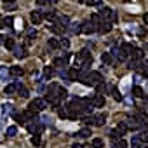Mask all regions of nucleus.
I'll return each instance as SVG.
<instances>
[{
  "label": "nucleus",
  "instance_id": "f257e3e1",
  "mask_svg": "<svg viewBox=\"0 0 148 148\" xmlns=\"http://www.w3.org/2000/svg\"><path fill=\"white\" fill-rule=\"evenodd\" d=\"M80 82H82V84H86V86L96 87L99 82H103V77H101V73H99V71H89L87 75L80 77Z\"/></svg>",
  "mask_w": 148,
  "mask_h": 148
},
{
  "label": "nucleus",
  "instance_id": "f03ea898",
  "mask_svg": "<svg viewBox=\"0 0 148 148\" xmlns=\"http://www.w3.org/2000/svg\"><path fill=\"white\" fill-rule=\"evenodd\" d=\"M47 108V101L44 99V98H35L32 103H30V106H28V110H32L33 113H38V112H44Z\"/></svg>",
  "mask_w": 148,
  "mask_h": 148
},
{
  "label": "nucleus",
  "instance_id": "7ed1b4c3",
  "mask_svg": "<svg viewBox=\"0 0 148 148\" xmlns=\"http://www.w3.org/2000/svg\"><path fill=\"white\" fill-rule=\"evenodd\" d=\"M87 59H92V56H91L89 49H82L80 52H77V56H75V58H73V64L79 68V66H80L84 61H87Z\"/></svg>",
  "mask_w": 148,
  "mask_h": 148
},
{
  "label": "nucleus",
  "instance_id": "20e7f679",
  "mask_svg": "<svg viewBox=\"0 0 148 148\" xmlns=\"http://www.w3.org/2000/svg\"><path fill=\"white\" fill-rule=\"evenodd\" d=\"M47 91H49V92H52L54 96H58L59 99H64V98L68 96V92H66V89H63V87H61V86H58V84H51Z\"/></svg>",
  "mask_w": 148,
  "mask_h": 148
},
{
  "label": "nucleus",
  "instance_id": "39448f33",
  "mask_svg": "<svg viewBox=\"0 0 148 148\" xmlns=\"http://www.w3.org/2000/svg\"><path fill=\"white\" fill-rule=\"evenodd\" d=\"M80 30H82L86 35H91V33L98 32V25H94L91 19H87V21H84V23L80 25Z\"/></svg>",
  "mask_w": 148,
  "mask_h": 148
},
{
  "label": "nucleus",
  "instance_id": "423d86ee",
  "mask_svg": "<svg viewBox=\"0 0 148 148\" xmlns=\"http://www.w3.org/2000/svg\"><path fill=\"white\" fill-rule=\"evenodd\" d=\"M91 101V105H92V108H101V106H105V96L103 94H92V98L89 99Z\"/></svg>",
  "mask_w": 148,
  "mask_h": 148
},
{
  "label": "nucleus",
  "instance_id": "0eeeda50",
  "mask_svg": "<svg viewBox=\"0 0 148 148\" xmlns=\"http://www.w3.org/2000/svg\"><path fill=\"white\" fill-rule=\"evenodd\" d=\"M28 131L32 134H40L44 131V124L40 120H32V124H28Z\"/></svg>",
  "mask_w": 148,
  "mask_h": 148
},
{
  "label": "nucleus",
  "instance_id": "6e6552de",
  "mask_svg": "<svg viewBox=\"0 0 148 148\" xmlns=\"http://www.w3.org/2000/svg\"><path fill=\"white\" fill-rule=\"evenodd\" d=\"M71 21H70V18L68 16H56V23L54 25H58V26H61V28H68V25H70Z\"/></svg>",
  "mask_w": 148,
  "mask_h": 148
},
{
  "label": "nucleus",
  "instance_id": "1a4fd4ad",
  "mask_svg": "<svg viewBox=\"0 0 148 148\" xmlns=\"http://www.w3.org/2000/svg\"><path fill=\"white\" fill-rule=\"evenodd\" d=\"M110 54H112V58H115V59H117V61H120V63H122V61H125V58H127V56L120 51V47L112 49V52H110Z\"/></svg>",
  "mask_w": 148,
  "mask_h": 148
},
{
  "label": "nucleus",
  "instance_id": "9d476101",
  "mask_svg": "<svg viewBox=\"0 0 148 148\" xmlns=\"http://www.w3.org/2000/svg\"><path fill=\"white\" fill-rule=\"evenodd\" d=\"M112 12H113V11H112L110 7H103V9L99 11V14H98V16L101 18V21H108V19L112 18Z\"/></svg>",
  "mask_w": 148,
  "mask_h": 148
},
{
  "label": "nucleus",
  "instance_id": "9b49d317",
  "mask_svg": "<svg viewBox=\"0 0 148 148\" xmlns=\"http://www.w3.org/2000/svg\"><path fill=\"white\" fill-rule=\"evenodd\" d=\"M98 32H99V33H108V32H112V23H110V21H101V23L98 25Z\"/></svg>",
  "mask_w": 148,
  "mask_h": 148
},
{
  "label": "nucleus",
  "instance_id": "f8f14e48",
  "mask_svg": "<svg viewBox=\"0 0 148 148\" xmlns=\"http://www.w3.org/2000/svg\"><path fill=\"white\" fill-rule=\"evenodd\" d=\"M131 148H148V145L143 143V141L139 139V136H134V138L131 139Z\"/></svg>",
  "mask_w": 148,
  "mask_h": 148
},
{
  "label": "nucleus",
  "instance_id": "ddd939ff",
  "mask_svg": "<svg viewBox=\"0 0 148 148\" xmlns=\"http://www.w3.org/2000/svg\"><path fill=\"white\" fill-rule=\"evenodd\" d=\"M30 19H32L33 25H40L44 18H42V12H40V11H33V12L30 14Z\"/></svg>",
  "mask_w": 148,
  "mask_h": 148
},
{
  "label": "nucleus",
  "instance_id": "4468645a",
  "mask_svg": "<svg viewBox=\"0 0 148 148\" xmlns=\"http://www.w3.org/2000/svg\"><path fill=\"white\" fill-rule=\"evenodd\" d=\"M12 51H14V56H16L18 59H21V58H25V56H26V49H25L23 45H18V47L14 45V47H12Z\"/></svg>",
  "mask_w": 148,
  "mask_h": 148
},
{
  "label": "nucleus",
  "instance_id": "2eb2a0df",
  "mask_svg": "<svg viewBox=\"0 0 148 148\" xmlns=\"http://www.w3.org/2000/svg\"><path fill=\"white\" fill-rule=\"evenodd\" d=\"M21 75H23L21 66H11L9 68V77H21Z\"/></svg>",
  "mask_w": 148,
  "mask_h": 148
},
{
  "label": "nucleus",
  "instance_id": "dca6fc26",
  "mask_svg": "<svg viewBox=\"0 0 148 148\" xmlns=\"http://www.w3.org/2000/svg\"><path fill=\"white\" fill-rule=\"evenodd\" d=\"M134 119L139 122V125H146V124H148V115H146V113H143V112L136 113V115H134Z\"/></svg>",
  "mask_w": 148,
  "mask_h": 148
},
{
  "label": "nucleus",
  "instance_id": "f3484780",
  "mask_svg": "<svg viewBox=\"0 0 148 148\" xmlns=\"http://www.w3.org/2000/svg\"><path fill=\"white\" fill-rule=\"evenodd\" d=\"M132 96H134V98H141V99H145V98H146L145 91H143L139 86H134V87H132Z\"/></svg>",
  "mask_w": 148,
  "mask_h": 148
},
{
  "label": "nucleus",
  "instance_id": "a211bd4d",
  "mask_svg": "<svg viewBox=\"0 0 148 148\" xmlns=\"http://www.w3.org/2000/svg\"><path fill=\"white\" fill-rule=\"evenodd\" d=\"M68 28H70V32H71L73 35H79V33L82 32V30H80V23H70Z\"/></svg>",
  "mask_w": 148,
  "mask_h": 148
},
{
  "label": "nucleus",
  "instance_id": "6ab92c4d",
  "mask_svg": "<svg viewBox=\"0 0 148 148\" xmlns=\"http://www.w3.org/2000/svg\"><path fill=\"white\" fill-rule=\"evenodd\" d=\"M14 119H16V122H19V124H26V122H30L25 112H23V113H14Z\"/></svg>",
  "mask_w": 148,
  "mask_h": 148
},
{
  "label": "nucleus",
  "instance_id": "aec40b11",
  "mask_svg": "<svg viewBox=\"0 0 148 148\" xmlns=\"http://www.w3.org/2000/svg\"><path fill=\"white\" fill-rule=\"evenodd\" d=\"M52 75H54V68H52V66H45V68H44V79H42V80H47V79H51Z\"/></svg>",
  "mask_w": 148,
  "mask_h": 148
},
{
  "label": "nucleus",
  "instance_id": "412c9836",
  "mask_svg": "<svg viewBox=\"0 0 148 148\" xmlns=\"http://www.w3.org/2000/svg\"><path fill=\"white\" fill-rule=\"evenodd\" d=\"M120 51H122L125 56H131V52L134 51V47H132L131 44H122V45H120Z\"/></svg>",
  "mask_w": 148,
  "mask_h": 148
},
{
  "label": "nucleus",
  "instance_id": "4be33fe9",
  "mask_svg": "<svg viewBox=\"0 0 148 148\" xmlns=\"http://www.w3.org/2000/svg\"><path fill=\"white\" fill-rule=\"evenodd\" d=\"M103 124H105V115L103 113L92 117V125H103Z\"/></svg>",
  "mask_w": 148,
  "mask_h": 148
},
{
  "label": "nucleus",
  "instance_id": "5701e85b",
  "mask_svg": "<svg viewBox=\"0 0 148 148\" xmlns=\"http://www.w3.org/2000/svg\"><path fill=\"white\" fill-rule=\"evenodd\" d=\"M125 124H127V129H139V127H141V125H139V122H138L134 117H132V119H129Z\"/></svg>",
  "mask_w": 148,
  "mask_h": 148
},
{
  "label": "nucleus",
  "instance_id": "b1692460",
  "mask_svg": "<svg viewBox=\"0 0 148 148\" xmlns=\"http://www.w3.org/2000/svg\"><path fill=\"white\" fill-rule=\"evenodd\" d=\"M77 79H79V71H77V68H71V70L68 71V80L73 82V80H77Z\"/></svg>",
  "mask_w": 148,
  "mask_h": 148
},
{
  "label": "nucleus",
  "instance_id": "393cba45",
  "mask_svg": "<svg viewBox=\"0 0 148 148\" xmlns=\"http://www.w3.org/2000/svg\"><path fill=\"white\" fill-rule=\"evenodd\" d=\"M4 47H7V49H12L16 44H14V38L12 37H4V44H2Z\"/></svg>",
  "mask_w": 148,
  "mask_h": 148
},
{
  "label": "nucleus",
  "instance_id": "a878e982",
  "mask_svg": "<svg viewBox=\"0 0 148 148\" xmlns=\"http://www.w3.org/2000/svg\"><path fill=\"white\" fill-rule=\"evenodd\" d=\"M101 61H103V64H112L113 58H112L110 52H103V54H101Z\"/></svg>",
  "mask_w": 148,
  "mask_h": 148
},
{
  "label": "nucleus",
  "instance_id": "bb28decb",
  "mask_svg": "<svg viewBox=\"0 0 148 148\" xmlns=\"http://www.w3.org/2000/svg\"><path fill=\"white\" fill-rule=\"evenodd\" d=\"M112 146H113V148H127V143H125L124 139H120V138H119V139H113Z\"/></svg>",
  "mask_w": 148,
  "mask_h": 148
},
{
  "label": "nucleus",
  "instance_id": "cd10ccee",
  "mask_svg": "<svg viewBox=\"0 0 148 148\" xmlns=\"http://www.w3.org/2000/svg\"><path fill=\"white\" fill-rule=\"evenodd\" d=\"M117 132H119L120 136H124V134L127 132V124H125V122H119V125H117Z\"/></svg>",
  "mask_w": 148,
  "mask_h": 148
},
{
  "label": "nucleus",
  "instance_id": "c85d7f7f",
  "mask_svg": "<svg viewBox=\"0 0 148 148\" xmlns=\"http://www.w3.org/2000/svg\"><path fill=\"white\" fill-rule=\"evenodd\" d=\"M131 58H132V59H138V61L143 59V51H141V49H134V51L131 52Z\"/></svg>",
  "mask_w": 148,
  "mask_h": 148
},
{
  "label": "nucleus",
  "instance_id": "c756f323",
  "mask_svg": "<svg viewBox=\"0 0 148 148\" xmlns=\"http://www.w3.org/2000/svg\"><path fill=\"white\" fill-rule=\"evenodd\" d=\"M7 77H9V70H7V66H0V79L7 80Z\"/></svg>",
  "mask_w": 148,
  "mask_h": 148
},
{
  "label": "nucleus",
  "instance_id": "7c9ffc66",
  "mask_svg": "<svg viewBox=\"0 0 148 148\" xmlns=\"http://www.w3.org/2000/svg\"><path fill=\"white\" fill-rule=\"evenodd\" d=\"M92 146H94V148H103V146H105V141H103L101 138H94V139H92Z\"/></svg>",
  "mask_w": 148,
  "mask_h": 148
},
{
  "label": "nucleus",
  "instance_id": "2f4dec72",
  "mask_svg": "<svg viewBox=\"0 0 148 148\" xmlns=\"http://www.w3.org/2000/svg\"><path fill=\"white\" fill-rule=\"evenodd\" d=\"M16 134H18V127H16V125H9V127H7V136L12 138V136H16Z\"/></svg>",
  "mask_w": 148,
  "mask_h": 148
},
{
  "label": "nucleus",
  "instance_id": "473e14b6",
  "mask_svg": "<svg viewBox=\"0 0 148 148\" xmlns=\"http://www.w3.org/2000/svg\"><path fill=\"white\" fill-rule=\"evenodd\" d=\"M4 92H5V94H14V92H16V86H14V84H9V86H5Z\"/></svg>",
  "mask_w": 148,
  "mask_h": 148
},
{
  "label": "nucleus",
  "instance_id": "72a5a7b5",
  "mask_svg": "<svg viewBox=\"0 0 148 148\" xmlns=\"http://www.w3.org/2000/svg\"><path fill=\"white\" fill-rule=\"evenodd\" d=\"M77 136H79V138H89V136H91V129H82V131L77 132Z\"/></svg>",
  "mask_w": 148,
  "mask_h": 148
},
{
  "label": "nucleus",
  "instance_id": "f704fd0d",
  "mask_svg": "<svg viewBox=\"0 0 148 148\" xmlns=\"http://www.w3.org/2000/svg\"><path fill=\"white\" fill-rule=\"evenodd\" d=\"M2 108H4V110H2V112H4V115H11V113L14 112V110H12V108H14L12 105H4Z\"/></svg>",
  "mask_w": 148,
  "mask_h": 148
},
{
  "label": "nucleus",
  "instance_id": "c9c22d12",
  "mask_svg": "<svg viewBox=\"0 0 148 148\" xmlns=\"http://www.w3.org/2000/svg\"><path fill=\"white\" fill-rule=\"evenodd\" d=\"M59 47V42L56 38H49V49H58Z\"/></svg>",
  "mask_w": 148,
  "mask_h": 148
},
{
  "label": "nucleus",
  "instance_id": "e433bc0d",
  "mask_svg": "<svg viewBox=\"0 0 148 148\" xmlns=\"http://www.w3.org/2000/svg\"><path fill=\"white\" fill-rule=\"evenodd\" d=\"M12 23H14V18H12V16H9V18H5V19H4V26H7V28H11V26H12Z\"/></svg>",
  "mask_w": 148,
  "mask_h": 148
},
{
  "label": "nucleus",
  "instance_id": "4c0bfd02",
  "mask_svg": "<svg viewBox=\"0 0 148 148\" xmlns=\"http://www.w3.org/2000/svg\"><path fill=\"white\" fill-rule=\"evenodd\" d=\"M59 47L68 49V47H70V40H68V38H61V40H59Z\"/></svg>",
  "mask_w": 148,
  "mask_h": 148
},
{
  "label": "nucleus",
  "instance_id": "58836bf2",
  "mask_svg": "<svg viewBox=\"0 0 148 148\" xmlns=\"http://www.w3.org/2000/svg\"><path fill=\"white\" fill-rule=\"evenodd\" d=\"M26 33H28V38H35V37H37V30H35V28H28Z\"/></svg>",
  "mask_w": 148,
  "mask_h": 148
},
{
  "label": "nucleus",
  "instance_id": "ea45409f",
  "mask_svg": "<svg viewBox=\"0 0 148 148\" xmlns=\"http://www.w3.org/2000/svg\"><path fill=\"white\" fill-rule=\"evenodd\" d=\"M112 92H113V98H115L117 101H120V99H122V94H120V92H119L115 87H112Z\"/></svg>",
  "mask_w": 148,
  "mask_h": 148
},
{
  "label": "nucleus",
  "instance_id": "a19ab883",
  "mask_svg": "<svg viewBox=\"0 0 148 148\" xmlns=\"http://www.w3.org/2000/svg\"><path fill=\"white\" fill-rule=\"evenodd\" d=\"M32 143H33V145H37V146H38V145H40V134H35V136H33V138H32Z\"/></svg>",
  "mask_w": 148,
  "mask_h": 148
},
{
  "label": "nucleus",
  "instance_id": "79ce46f5",
  "mask_svg": "<svg viewBox=\"0 0 148 148\" xmlns=\"http://www.w3.org/2000/svg\"><path fill=\"white\" fill-rule=\"evenodd\" d=\"M59 117L66 119V108H59Z\"/></svg>",
  "mask_w": 148,
  "mask_h": 148
},
{
  "label": "nucleus",
  "instance_id": "37998d69",
  "mask_svg": "<svg viewBox=\"0 0 148 148\" xmlns=\"http://www.w3.org/2000/svg\"><path fill=\"white\" fill-rule=\"evenodd\" d=\"M84 124H87V125H92V117H86V119H84Z\"/></svg>",
  "mask_w": 148,
  "mask_h": 148
},
{
  "label": "nucleus",
  "instance_id": "c03bdc74",
  "mask_svg": "<svg viewBox=\"0 0 148 148\" xmlns=\"http://www.w3.org/2000/svg\"><path fill=\"white\" fill-rule=\"evenodd\" d=\"M139 139H141L143 143H146V145H148V134H141V136H139Z\"/></svg>",
  "mask_w": 148,
  "mask_h": 148
},
{
  "label": "nucleus",
  "instance_id": "a18cd8bd",
  "mask_svg": "<svg viewBox=\"0 0 148 148\" xmlns=\"http://www.w3.org/2000/svg\"><path fill=\"white\" fill-rule=\"evenodd\" d=\"M141 75H143L145 79H148V66H145V68H143V71H141Z\"/></svg>",
  "mask_w": 148,
  "mask_h": 148
},
{
  "label": "nucleus",
  "instance_id": "49530a36",
  "mask_svg": "<svg viewBox=\"0 0 148 148\" xmlns=\"http://www.w3.org/2000/svg\"><path fill=\"white\" fill-rule=\"evenodd\" d=\"M37 4H38V5H45V4H47V0H37Z\"/></svg>",
  "mask_w": 148,
  "mask_h": 148
},
{
  "label": "nucleus",
  "instance_id": "de8ad7c7",
  "mask_svg": "<svg viewBox=\"0 0 148 148\" xmlns=\"http://www.w3.org/2000/svg\"><path fill=\"white\" fill-rule=\"evenodd\" d=\"M143 21H145V25H148V12H146V14L143 16Z\"/></svg>",
  "mask_w": 148,
  "mask_h": 148
},
{
  "label": "nucleus",
  "instance_id": "09e8293b",
  "mask_svg": "<svg viewBox=\"0 0 148 148\" xmlns=\"http://www.w3.org/2000/svg\"><path fill=\"white\" fill-rule=\"evenodd\" d=\"M0 28H4V19H2V16H0Z\"/></svg>",
  "mask_w": 148,
  "mask_h": 148
},
{
  "label": "nucleus",
  "instance_id": "8fccbe9b",
  "mask_svg": "<svg viewBox=\"0 0 148 148\" xmlns=\"http://www.w3.org/2000/svg\"><path fill=\"white\" fill-rule=\"evenodd\" d=\"M49 2H51V4H58V0H47V4H49Z\"/></svg>",
  "mask_w": 148,
  "mask_h": 148
},
{
  "label": "nucleus",
  "instance_id": "3c124183",
  "mask_svg": "<svg viewBox=\"0 0 148 148\" xmlns=\"http://www.w3.org/2000/svg\"><path fill=\"white\" fill-rule=\"evenodd\" d=\"M71 148H82V145H73Z\"/></svg>",
  "mask_w": 148,
  "mask_h": 148
},
{
  "label": "nucleus",
  "instance_id": "603ef678",
  "mask_svg": "<svg viewBox=\"0 0 148 148\" xmlns=\"http://www.w3.org/2000/svg\"><path fill=\"white\" fill-rule=\"evenodd\" d=\"M2 44H4V37H2V35H0V45H2Z\"/></svg>",
  "mask_w": 148,
  "mask_h": 148
},
{
  "label": "nucleus",
  "instance_id": "864d4df0",
  "mask_svg": "<svg viewBox=\"0 0 148 148\" xmlns=\"http://www.w3.org/2000/svg\"><path fill=\"white\" fill-rule=\"evenodd\" d=\"M4 2H5V4H7V2H14V0H4Z\"/></svg>",
  "mask_w": 148,
  "mask_h": 148
},
{
  "label": "nucleus",
  "instance_id": "5fc2aeb1",
  "mask_svg": "<svg viewBox=\"0 0 148 148\" xmlns=\"http://www.w3.org/2000/svg\"><path fill=\"white\" fill-rule=\"evenodd\" d=\"M94 2H96V4H99V2H101V0H94Z\"/></svg>",
  "mask_w": 148,
  "mask_h": 148
},
{
  "label": "nucleus",
  "instance_id": "6e6d98bb",
  "mask_svg": "<svg viewBox=\"0 0 148 148\" xmlns=\"http://www.w3.org/2000/svg\"><path fill=\"white\" fill-rule=\"evenodd\" d=\"M79 2H82V4H84V2H86V0H79Z\"/></svg>",
  "mask_w": 148,
  "mask_h": 148
},
{
  "label": "nucleus",
  "instance_id": "4d7b16f0",
  "mask_svg": "<svg viewBox=\"0 0 148 148\" xmlns=\"http://www.w3.org/2000/svg\"><path fill=\"white\" fill-rule=\"evenodd\" d=\"M0 131H2V125H0Z\"/></svg>",
  "mask_w": 148,
  "mask_h": 148
}]
</instances>
